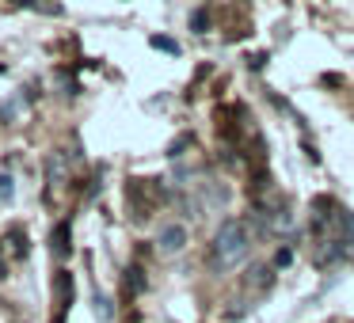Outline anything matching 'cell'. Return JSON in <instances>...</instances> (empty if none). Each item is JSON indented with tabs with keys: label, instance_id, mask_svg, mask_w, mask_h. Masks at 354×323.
I'll return each mask as SVG.
<instances>
[{
	"label": "cell",
	"instance_id": "obj_4",
	"mask_svg": "<svg viewBox=\"0 0 354 323\" xmlns=\"http://www.w3.org/2000/svg\"><path fill=\"white\" fill-rule=\"evenodd\" d=\"M46 175H50V186H62L65 179H69V160H65V153H54V160H50Z\"/></svg>",
	"mask_w": 354,
	"mask_h": 323
},
{
	"label": "cell",
	"instance_id": "obj_6",
	"mask_svg": "<svg viewBox=\"0 0 354 323\" xmlns=\"http://www.w3.org/2000/svg\"><path fill=\"white\" fill-rule=\"evenodd\" d=\"M12 194H16V183H12V175H0V206H4V202H12Z\"/></svg>",
	"mask_w": 354,
	"mask_h": 323
},
{
	"label": "cell",
	"instance_id": "obj_8",
	"mask_svg": "<svg viewBox=\"0 0 354 323\" xmlns=\"http://www.w3.org/2000/svg\"><path fill=\"white\" fill-rule=\"evenodd\" d=\"M153 46H160V50H168V54H176V42H171V39H153Z\"/></svg>",
	"mask_w": 354,
	"mask_h": 323
},
{
	"label": "cell",
	"instance_id": "obj_5",
	"mask_svg": "<svg viewBox=\"0 0 354 323\" xmlns=\"http://www.w3.org/2000/svg\"><path fill=\"white\" fill-rule=\"evenodd\" d=\"M50 251H54L57 259L69 255V224H57V228H54V236H50Z\"/></svg>",
	"mask_w": 354,
	"mask_h": 323
},
{
	"label": "cell",
	"instance_id": "obj_3",
	"mask_svg": "<svg viewBox=\"0 0 354 323\" xmlns=\"http://www.w3.org/2000/svg\"><path fill=\"white\" fill-rule=\"evenodd\" d=\"M270 285H274V274H270V270L267 266H255V270H248V282H244V289L248 293H267L270 289Z\"/></svg>",
	"mask_w": 354,
	"mask_h": 323
},
{
	"label": "cell",
	"instance_id": "obj_2",
	"mask_svg": "<svg viewBox=\"0 0 354 323\" xmlns=\"http://www.w3.org/2000/svg\"><path fill=\"white\" fill-rule=\"evenodd\" d=\"M156 247H160V255H179L187 247V228L183 224H164L160 236H156Z\"/></svg>",
	"mask_w": 354,
	"mask_h": 323
},
{
	"label": "cell",
	"instance_id": "obj_7",
	"mask_svg": "<svg viewBox=\"0 0 354 323\" xmlns=\"http://www.w3.org/2000/svg\"><path fill=\"white\" fill-rule=\"evenodd\" d=\"M290 259H293V251H290V247H282V251L274 255V262H278V266H286V262H290Z\"/></svg>",
	"mask_w": 354,
	"mask_h": 323
},
{
	"label": "cell",
	"instance_id": "obj_1",
	"mask_svg": "<svg viewBox=\"0 0 354 323\" xmlns=\"http://www.w3.org/2000/svg\"><path fill=\"white\" fill-rule=\"evenodd\" d=\"M248 251H252L248 224L240 221V217H229V221H221V228L214 232V244H209V266H214L217 274H229V270H236L240 262L248 259Z\"/></svg>",
	"mask_w": 354,
	"mask_h": 323
}]
</instances>
